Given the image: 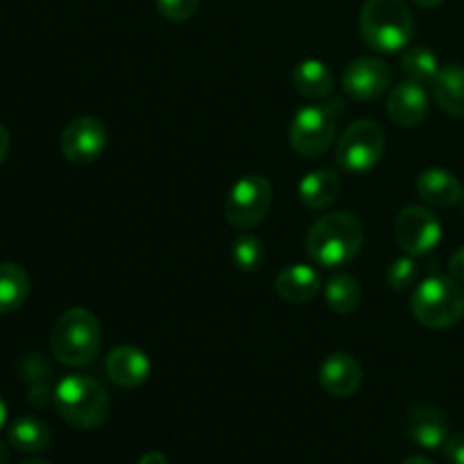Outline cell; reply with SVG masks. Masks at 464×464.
Listing matches in <instances>:
<instances>
[{"label":"cell","mask_w":464,"mask_h":464,"mask_svg":"<svg viewBox=\"0 0 464 464\" xmlns=\"http://www.w3.org/2000/svg\"><path fill=\"white\" fill-rule=\"evenodd\" d=\"M362 225L347 211L322 216L306 236V252L324 270H340L361 254Z\"/></svg>","instance_id":"obj_1"},{"label":"cell","mask_w":464,"mask_h":464,"mask_svg":"<svg viewBox=\"0 0 464 464\" xmlns=\"http://www.w3.org/2000/svg\"><path fill=\"white\" fill-rule=\"evenodd\" d=\"M415 21L403 0H365L361 9V36L372 50L394 54L406 50Z\"/></svg>","instance_id":"obj_2"},{"label":"cell","mask_w":464,"mask_h":464,"mask_svg":"<svg viewBox=\"0 0 464 464\" xmlns=\"http://www.w3.org/2000/svg\"><path fill=\"white\" fill-rule=\"evenodd\" d=\"M102 347V329L89 308H68L54 322L50 349L62 365L84 367Z\"/></svg>","instance_id":"obj_3"},{"label":"cell","mask_w":464,"mask_h":464,"mask_svg":"<svg viewBox=\"0 0 464 464\" xmlns=\"http://www.w3.org/2000/svg\"><path fill=\"white\" fill-rule=\"evenodd\" d=\"M54 408L72 429L93 430L107 421L109 397L102 385L84 374L63 376L54 388Z\"/></svg>","instance_id":"obj_4"},{"label":"cell","mask_w":464,"mask_h":464,"mask_svg":"<svg viewBox=\"0 0 464 464\" xmlns=\"http://www.w3.org/2000/svg\"><path fill=\"white\" fill-rule=\"evenodd\" d=\"M415 320L426 329H449L464 317V290L453 276H426L411 299Z\"/></svg>","instance_id":"obj_5"},{"label":"cell","mask_w":464,"mask_h":464,"mask_svg":"<svg viewBox=\"0 0 464 464\" xmlns=\"http://www.w3.org/2000/svg\"><path fill=\"white\" fill-rule=\"evenodd\" d=\"M344 113L343 100L326 104H308L295 113L288 130V140L299 157L315 159L331 148L338 134V121Z\"/></svg>","instance_id":"obj_6"},{"label":"cell","mask_w":464,"mask_h":464,"mask_svg":"<svg viewBox=\"0 0 464 464\" xmlns=\"http://www.w3.org/2000/svg\"><path fill=\"white\" fill-rule=\"evenodd\" d=\"M385 152V130L372 118L352 122L343 131L335 148V161L349 175L374 170Z\"/></svg>","instance_id":"obj_7"},{"label":"cell","mask_w":464,"mask_h":464,"mask_svg":"<svg viewBox=\"0 0 464 464\" xmlns=\"http://www.w3.org/2000/svg\"><path fill=\"white\" fill-rule=\"evenodd\" d=\"M272 207V184L263 175H245L231 186L225 218L236 229H252L266 220Z\"/></svg>","instance_id":"obj_8"},{"label":"cell","mask_w":464,"mask_h":464,"mask_svg":"<svg viewBox=\"0 0 464 464\" xmlns=\"http://www.w3.org/2000/svg\"><path fill=\"white\" fill-rule=\"evenodd\" d=\"M394 238L397 245L411 256H424L433 252L442 240L440 218L426 207H406L394 220Z\"/></svg>","instance_id":"obj_9"},{"label":"cell","mask_w":464,"mask_h":464,"mask_svg":"<svg viewBox=\"0 0 464 464\" xmlns=\"http://www.w3.org/2000/svg\"><path fill=\"white\" fill-rule=\"evenodd\" d=\"M107 127L100 118L93 116H80L71 121L63 127L62 139H59L62 154L75 166H89L98 161L107 150Z\"/></svg>","instance_id":"obj_10"},{"label":"cell","mask_w":464,"mask_h":464,"mask_svg":"<svg viewBox=\"0 0 464 464\" xmlns=\"http://www.w3.org/2000/svg\"><path fill=\"white\" fill-rule=\"evenodd\" d=\"M392 71L379 57H358L343 71V89L356 102H374L388 91Z\"/></svg>","instance_id":"obj_11"},{"label":"cell","mask_w":464,"mask_h":464,"mask_svg":"<svg viewBox=\"0 0 464 464\" xmlns=\"http://www.w3.org/2000/svg\"><path fill=\"white\" fill-rule=\"evenodd\" d=\"M429 91L424 84L417 82H401L394 86L388 95V116L397 127L411 130L424 122L426 113H429Z\"/></svg>","instance_id":"obj_12"},{"label":"cell","mask_w":464,"mask_h":464,"mask_svg":"<svg viewBox=\"0 0 464 464\" xmlns=\"http://www.w3.org/2000/svg\"><path fill=\"white\" fill-rule=\"evenodd\" d=\"M320 385L331 397H352L362 385V367L352 353L335 352L320 365Z\"/></svg>","instance_id":"obj_13"},{"label":"cell","mask_w":464,"mask_h":464,"mask_svg":"<svg viewBox=\"0 0 464 464\" xmlns=\"http://www.w3.org/2000/svg\"><path fill=\"white\" fill-rule=\"evenodd\" d=\"M107 376L121 388H139L150 379L152 362L143 349L134 344H121L109 352L107 362H104Z\"/></svg>","instance_id":"obj_14"},{"label":"cell","mask_w":464,"mask_h":464,"mask_svg":"<svg viewBox=\"0 0 464 464\" xmlns=\"http://www.w3.org/2000/svg\"><path fill=\"white\" fill-rule=\"evenodd\" d=\"M406 433L412 442L429 451L442 449L451 435L447 415L433 406H412L406 415Z\"/></svg>","instance_id":"obj_15"},{"label":"cell","mask_w":464,"mask_h":464,"mask_svg":"<svg viewBox=\"0 0 464 464\" xmlns=\"http://www.w3.org/2000/svg\"><path fill=\"white\" fill-rule=\"evenodd\" d=\"M275 290L284 302L306 304L315 299L322 290V276L315 267L295 263L284 267L275 279Z\"/></svg>","instance_id":"obj_16"},{"label":"cell","mask_w":464,"mask_h":464,"mask_svg":"<svg viewBox=\"0 0 464 464\" xmlns=\"http://www.w3.org/2000/svg\"><path fill=\"white\" fill-rule=\"evenodd\" d=\"M417 195L424 199L429 207L435 208H449L462 199L464 188L453 172L444 170V168H426L420 177H417Z\"/></svg>","instance_id":"obj_17"},{"label":"cell","mask_w":464,"mask_h":464,"mask_svg":"<svg viewBox=\"0 0 464 464\" xmlns=\"http://www.w3.org/2000/svg\"><path fill=\"white\" fill-rule=\"evenodd\" d=\"M340 188H343V181H340L338 172H334L331 168H317L302 177L297 193L304 207L311 211H322L338 199Z\"/></svg>","instance_id":"obj_18"},{"label":"cell","mask_w":464,"mask_h":464,"mask_svg":"<svg viewBox=\"0 0 464 464\" xmlns=\"http://www.w3.org/2000/svg\"><path fill=\"white\" fill-rule=\"evenodd\" d=\"M293 86L302 98L324 100L334 93V72L320 59H304L293 71Z\"/></svg>","instance_id":"obj_19"},{"label":"cell","mask_w":464,"mask_h":464,"mask_svg":"<svg viewBox=\"0 0 464 464\" xmlns=\"http://www.w3.org/2000/svg\"><path fill=\"white\" fill-rule=\"evenodd\" d=\"M433 98L444 113L464 118V66H444L433 80Z\"/></svg>","instance_id":"obj_20"},{"label":"cell","mask_w":464,"mask_h":464,"mask_svg":"<svg viewBox=\"0 0 464 464\" xmlns=\"http://www.w3.org/2000/svg\"><path fill=\"white\" fill-rule=\"evenodd\" d=\"M50 440H53V433H50L48 424L41 421L39 417H21L7 430L9 447L21 453L44 451Z\"/></svg>","instance_id":"obj_21"},{"label":"cell","mask_w":464,"mask_h":464,"mask_svg":"<svg viewBox=\"0 0 464 464\" xmlns=\"http://www.w3.org/2000/svg\"><path fill=\"white\" fill-rule=\"evenodd\" d=\"M30 297V276L18 263H0V313H14Z\"/></svg>","instance_id":"obj_22"},{"label":"cell","mask_w":464,"mask_h":464,"mask_svg":"<svg viewBox=\"0 0 464 464\" xmlns=\"http://www.w3.org/2000/svg\"><path fill=\"white\" fill-rule=\"evenodd\" d=\"M361 285H358V281L352 275L340 272V275H334L324 284L326 306L331 311L340 313V315H349V313L356 311L361 306Z\"/></svg>","instance_id":"obj_23"},{"label":"cell","mask_w":464,"mask_h":464,"mask_svg":"<svg viewBox=\"0 0 464 464\" xmlns=\"http://www.w3.org/2000/svg\"><path fill=\"white\" fill-rule=\"evenodd\" d=\"M401 71L406 80L429 86L433 84L435 75L440 72V63L438 57L429 48L412 45V48H406V53L401 54Z\"/></svg>","instance_id":"obj_24"},{"label":"cell","mask_w":464,"mask_h":464,"mask_svg":"<svg viewBox=\"0 0 464 464\" xmlns=\"http://www.w3.org/2000/svg\"><path fill=\"white\" fill-rule=\"evenodd\" d=\"M263 261H266V247L256 234L243 231V234L236 236L234 245H231V263H234L236 270L256 272L261 270Z\"/></svg>","instance_id":"obj_25"},{"label":"cell","mask_w":464,"mask_h":464,"mask_svg":"<svg viewBox=\"0 0 464 464\" xmlns=\"http://www.w3.org/2000/svg\"><path fill=\"white\" fill-rule=\"evenodd\" d=\"M417 275H420V270H417L415 256L406 254V256H399L390 263L388 276H385V279H388V285L392 290H397V293H406L408 288L415 285Z\"/></svg>","instance_id":"obj_26"},{"label":"cell","mask_w":464,"mask_h":464,"mask_svg":"<svg viewBox=\"0 0 464 464\" xmlns=\"http://www.w3.org/2000/svg\"><path fill=\"white\" fill-rule=\"evenodd\" d=\"M199 7V0H157V9L168 21H188Z\"/></svg>","instance_id":"obj_27"},{"label":"cell","mask_w":464,"mask_h":464,"mask_svg":"<svg viewBox=\"0 0 464 464\" xmlns=\"http://www.w3.org/2000/svg\"><path fill=\"white\" fill-rule=\"evenodd\" d=\"M442 453L451 464H464V430L449 435L442 447Z\"/></svg>","instance_id":"obj_28"},{"label":"cell","mask_w":464,"mask_h":464,"mask_svg":"<svg viewBox=\"0 0 464 464\" xmlns=\"http://www.w3.org/2000/svg\"><path fill=\"white\" fill-rule=\"evenodd\" d=\"M27 401H30V406H34V408H45L48 403L54 401V392H50L45 385L39 383L30 390V394H27Z\"/></svg>","instance_id":"obj_29"},{"label":"cell","mask_w":464,"mask_h":464,"mask_svg":"<svg viewBox=\"0 0 464 464\" xmlns=\"http://www.w3.org/2000/svg\"><path fill=\"white\" fill-rule=\"evenodd\" d=\"M449 275H451L458 284H464V245L453 252L451 261H449Z\"/></svg>","instance_id":"obj_30"},{"label":"cell","mask_w":464,"mask_h":464,"mask_svg":"<svg viewBox=\"0 0 464 464\" xmlns=\"http://www.w3.org/2000/svg\"><path fill=\"white\" fill-rule=\"evenodd\" d=\"M139 464H168V458L159 451H148L140 456Z\"/></svg>","instance_id":"obj_31"},{"label":"cell","mask_w":464,"mask_h":464,"mask_svg":"<svg viewBox=\"0 0 464 464\" xmlns=\"http://www.w3.org/2000/svg\"><path fill=\"white\" fill-rule=\"evenodd\" d=\"M7 154H9V131L0 125V163L7 159Z\"/></svg>","instance_id":"obj_32"},{"label":"cell","mask_w":464,"mask_h":464,"mask_svg":"<svg viewBox=\"0 0 464 464\" xmlns=\"http://www.w3.org/2000/svg\"><path fill=\"white\" fill-rule=\"evenodd\" d=\"M9 462V442H3L0 440V464H7Z\"/></svg>","instance_id":"obj_33"},{"label":"cell","mask_w":464,"mask_h":464,"mask_svg":"<svg viewBox=\"0 0 464 464\" xmlns=\"http://www.w3.org/2000/svg\"><path fill=\"white\" fill-rule=\"evenodd\" d=\"M415 3L420 5V7H424V9H433V7H440L444 0H415Z\"/></svg>","instance_id":"obj_34"},{"label":"cell","mask_w":464,"mask_h":464,"mask_svg":"<svg viewBox=\"0 0 464 464\" xmlns=\"http://www.w3.org/2000/svg\"><path fill=\"white\" fill-rule=\"evenodd\" d=\"M401 464H433V462L424 456H412V458H408V460H403Z\"/></svg>","instance_id":"obj_35"},{"label":"cell","mask_w":464,"mask_h":464,"mask_svg":"<svg viewBox=\"0 0 464 464\" xmlns=\"http://www.w3.org/2000/svg\"><path fill=\"white\" fill-rule=\"evenodd\" d=\"M5 421H7V406H5L3 397H0V429L5 426Z\"/></svg>","instance_id":"obj_36"},{"label":"cell","mask_w":464,"mask_h":464,"mask_svg":"<svg viewBox=\"0 0 464 464\" xmlns=\"http://www.w3.org/2000/svg\"><path fill=\"white\" fill-rule=\"evenodd\" d=\"M21 464H50V462L44 460V458H25Z\"/></svg>","instance_id":"obj_37"},{"label":"cell","mask_w":464,"mask_h":464,"mask_svg":"<svg viewBox=\"0 0 464 464\" xmlns=\"http://www.w3.org/2000/svg\"><path fill=\"white\" fill-rule=\"evenodd\" d=\"M462 199H464V195H462Z\"/></svg>","instance_id":"obj_38"}]
</instances>
